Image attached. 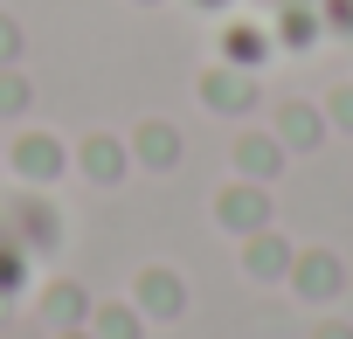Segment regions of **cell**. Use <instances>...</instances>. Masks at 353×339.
Instances as JSON below:
<instances>
[{
    "label": "cell",
    "mask_w": 353,
    "mask_h": 339,
    "mask_svg": "<svg viewBox=\"0 0 353 339\" xmlns=\"http://www.w3.org/2000/svg\"><path fill=\"white\" fill-rule=\"evenodd\" d=\"M8 166H14L28 187H49L63 166H70V152H63V138H49V132H21V138L8 145Z\"/></svg>",
    "instance_id": "obj_3"
},
{
    "label": "cell",
    "mask_w": 353,
    "mask_h": 339,
    "mask_svg": "<svg viewBox=\"0 0 353 339\" xmlns=\"http://www.w3.org/2000/svg\"><path fill=\"white\" fill-rule=\"evenodd\" d=\"M284 277H291V291H298V298H312V305H332V298L346 291V263H339L332 249H298Z\"/></svg>",
    "instance_id": "obj_2"
},
{
    "label": "cell",
    "mask_w": 353,
    "mask_h": 339,
    "mask_svg": "<svg viewBox=\"0 0 353 339\" xmlns=\"http://www.w3.org/2000/svg\"><path fill=\"white\" fill-rule=\"evenodd\" d=\"M28 104H35V90H28V76L8 63V70H0V118H21Z\"/></svg>",
    "instance_id": "obj_16"
},
{
    "label": "cell",
    "mask_w": 353,
    "mask_h": 339,
    "mask_svg": "<svg viewBox=\"0 0 353 339\" xmlns=\"http://www.w3.org/2000/svg\"><path fill=\"white\" fill-rule=\"evenodd\" d=\"M291 256H298V249H291L277 229H256V236H243V270H250L256 284H277V277L291 270Z\"/></svg>",
    "instance_id": "obj_10"
},
{
    "label": "cell",
    "mask_w": 353,
    "mask_h": 339,
    "mask_svg": "<svg viewBox=\"0 0 353 339\" xmlns=\"http://www.w3.org/2000/svg\"><path fill=\"white\" fill-rule=\"evenodd\" d=\"M90 291L83 284H70V277H56L49 291H42V325H56V332H70V325H90Z\"/></svg>",
    "instance_id": "obj_11"
},
{
    "label": "cell",
    "mask_w": 353,
    "mask_h": 339,
    "mask_svg": "<svg viewBox=\"0 0 353 339\" xmlns=\"http://www.w3.org/2000/svg\"><path fill=\"white\" fill-rule=\"evenodd\" d=\"M277 42H291V49L319 42V14H312V8H284V14H277Z\"/></svg>",
    "instance_id": "obj_15"
},
{
    "label": "cell",
    "mask_w": 353,
    "mask_h": 339,
    "mask_svg": "<svg viewBox=\"0 0 353 339\" xmlns=\"http://www.w3.org/2000/svg\"><path fill=\"white\" fill-rule=\"evenodd\" d=\"M77 166H83L97 187H118V181H125V166H132V145L111 138V132H90V138L77 145Z\"/></svg>",
    "instance_id": "obj_8"
},
{
    "label": "cell",
    "mask_w": 353,
    "mask_h": 339,
    "mask_svg": "<svg viewBox=\"0 0 353 339\" xmlns=\"http://www.w3.org/2000/svg\"><path fill=\"white\" fill-rule=\"evenodd\" d=\"M284 159H291V152L277 145V132H243V138H236V181H263V187H270V181L284 174Z\"/></svg>",
    "instance_id": "obj_7"
},
{
    "label": "cell",
    "mask_w": 353,
    "mask_h": 339,
    "mask_svg": "<svg viewBox=\"0 0 353 339\" xmlns=\"http://www.w3.org/2000/svg\"><path fill=\"white\" fill-rule=\"evenodd\" d=\"M56 339H90V325H70V332H56Z\"/></svg>",
    "instance_id": "obj_20"
},
{
    "label": "cell",
    "mask_w": 353,
    "mask_h": 339,
    "mask_svg": "<svg viewBox=\"0 0 353 339\" xmlns=\"http://www.w3.org/2000/svg\"><path fill=\"white\" fill-rule=\"evenodd\" d=\"M312 339H353V325H339V318H325V325H319Z\"/></svg>",
    "instance_id": "obj_19"
},
{
    "label": "cell",
    "mask_w": 353,
    "mask_h": 339,
    "mask_svg": "<svg viewBox=\"0 0 353 339\" xmlns=\"http://www.w3.org/2000/svg\"><path fill=\"white\" fill-rule=\"evenodd\" d=\"M222 56H229V63H236V70H256V63H263V35H256V28H243V21H236V28H229V35H222Z\"/></svg>",
    "instance_id": "obj_14"
},
{
    "label": "cell",
    "mask_w": 353,
    "mask_h": 339,
    "mask_svg": "<svg viewBox=\"0 0 353 339\" xmlns=\"http://www.w3.org/2000/svg\"><path fill=\"white\" fill-rule=\"evenodd\" d=\"M56 229H63V222H56V208H49L42 194H21V201H14V229H8L14 243H28V249H49V243H56Z\"/></svg>",
    "instance_id": "obj_12"
},
{
    "label": "cell",
    "mask_w": 353,
    "mask_h": 339,
    "mask_svg": "<svg viewBox=\"0 0 353 339\" xmlns=\"http://www.w3.org/2000/svg\"><path fill=\"white\" fill-rule=\"evenodd\" d=\"M181 125H166V118H145L139 132H132V159L145 166V174H173V166H181Z\"/></svg>",
    "instance_id": "obj_6"
},
{
    "label": "cell",
    "mask_w": 353,
    "mask_h": 339,
    "mask_svg": "<svg viewBox=\"0 0 353 339\" xmlns=\"http://www.w3.org/2000/svg\"><path fill=\"white\" fill-rule=\"evenodd\" d=\"M325 125H339V132H353V90L339 83L332 97H325Z\"/></svg>",
    "instance_id": "obj_18"
},
{
    "label": "cell",
    "mask_w": 353,
    "mask_h": 339,
    "mask_svg": "<svg viewBox=\"0 0 353 339\" xmlns=\"http://www.w3.org/2000/svg\"><path fill=\"white\" fill-rule=\"evenodd\" d=\"M215 222H222L229 236L270 229V187H263V181H229V187L215 194Z\"/></svg>",
    "instance_id": "obj_1"
},
{
    "label": "cell",
    "mask_w": 353,
    "mask_h": 339,
    "mask_svg": "<svg viewBox=\"0 0 353 339\" xmlns=\"http://www.w3.org/2000/svg\"><path fill=\"white\" fill-rule=\"evenodd\" d=\"M132 305H139V318H181V311H188L181 270H166V263L139 270V277H132Z\"/></svg>",
    "instance_id": "obj_4"
},
{
    "label": "cell",
    "mask_w": 353,
    "mask_h": 339,
    "mask_svg": "<svg viewBox=\"0 0 353 339\" xmlns=\"http://www.w3.org/2000/svg\"><path fill=\"white\" fill-rule=\"evenodd\" d=\"M145 8H152V0H145Z\"/></svg>",
    "instance_id": "obj_21"
},
{
    "label": "cell",
    "mask_w": 353,
    "mask_h": 339,
    "mask_svg": "<svg viewBox=\"0 0 353 339\" xmlns=\"http://www.w3.org/2000/svg\"><path fill=\"white\" fill-rule=\"evenodd\" d=\"M201 104H208V111H222V118H250V111H256V76H250V70H236V63L201 70Z\"/></svg>",
    "instance_id": "obj_5"
},
{
    "label": "cell",
    "mask_w": 353,
    "mask_h": 339,
    "mask_svg": "<svg viewBox=\"0 0 353 339\" xmlns=\"http://www.w3.org/2000/svg\"><path fill=\"white\" fill-rule=\"evenodd\" d=\"M270 132H277V145H284V152H319L332 125H325V111H319V104H284Z\"/></svg>",
    "instance_id": "obj_9"
},
{
    "label": "cell",
    "mask_w": 353,
    "mask_h": 339,
    "mask_svg": "<svg viewBox=\"0 0 353 339\" xmlns=\"http://www.w3.org/2000/svg\"><path fill=\"white\" fill-rule=\"evenodd\" d=\"M21 49H28V42H21V21H14V14H0V70L21 63Z\"/></svg>",
    "instance_id": "obj_17"
},
{
    "label": "cell",
    "mask_w": 353,
    "mask_h": 339,
    "mask_svg": "<svg viewBox=\"0 0 353 339\" xmlns=\"http://www.w3.org/2000/svg\"><path fill=\"white\" fill-rule=\"evenodd\" d=\"M90 339H145L139 305H90Z\"/></svg>",
    "instance_id": "obj_13"
}]
</instances>
